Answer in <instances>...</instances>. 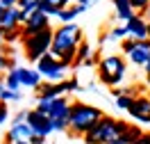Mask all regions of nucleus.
I'll use <instances>...</instances> for the list:
<instances>
[{
  "label": "nucleus",
  "instance_id": "obj_8",
  "mask_svg": "<svg viewBox=\"0 0 150 144\" xmlns=\"http://www.w3.org/2000/svg\"><path fill=\"white\" fill-rule=\"evenodd\" d=\"M127 115L139 124H150V94L134 96L132 105L127 107Z\"/></svg>",
  "mask_w": 150,
  "mask_h": 144
},
{
  "label": "nucleus",
  "instance_id": "obj_28",
  "mask_svg": "<svg viewBox=\"0 0 150 144\" xmlns=\"http://www.w3.org/2000/svg\"><path fill=\"white\" fill-rule=\"evenodd\" d=\"M7 119H9V107H7V103H2V101H0V126L5 124Z\"/></svg>",
  "mask_w": 150,
  "mask_h": 144
},
{
  "label": "nucleus",
  "instance_id": "obj_27",
  "mask_svg": "<svg viewBox=\"0 0 150 144\" xmlns=\"http://www.w3.org/2000/svg\"><path fill=\"white\" fill-rule=\"evenodd\" d=\"M132 48H134V39H130V37H127V39H123L121 50L125 53V55H130V53H132Z\"/></svg>",
  "mask_w": 150,
  "mask_h": 144
},
{
  "label": "nucleus",
  "instance_id": "obj_32",
  "mask_svg": "<svg viewBox=\"0 0 150 144\" xmlns=\"http://www.w3.org/2000/svg\"><path fill=\"white\" fill-rule=\"evenodd\" d=\"M30 144H46V137H39V135H34V137L30 140Z\"/></svg>",
  "mask_w": 150,
  "mask_h": 144
},
{
  "label": "nucleus",
  "instance_id": "obj_4",
  "mask_svg": "<svg viewBox=\"0 0 150 144\" xmlns=\"http://www.w3.org/2000/svg\"><path fill=\"white\" fill-rule=\"evenodd\" d=\"M52 34H55V30H52V28H46V30H41V32H37V34H32V37H25V39H23L25 57H28L30 62H34V64H37L46 53H50Z\"/></svg>",
  "mask_w": 150,
  "mask_h": 144
},
{
  "label": "nucleus",
  "instance_id": "obj_3",
  "mask_svg": "<svg viewBox=\"0 0 150 144\" xmlns=\"http://www.w3.org/2000/svg\"><path fill=\"white\" fill-rule=\"evenodd\" d=\"M103 117H105V112L100 107L89 105V103H73L71 105V128L68 130L73 135H82L84 137Z\"/></svg>",
  "mask_w": 150,
  "mask_h": 144
},
{
  "label": "nucleus",
  "instance_id": "obj_23",
  "mask_svg": "<svg viewBox=\"0 0 150 144\" xmlns=\"http://www.w3.org/2000/svg\"><path fill=\"white\" fill-rule=\"evenodd\" d=\"M39 11H43L46 16H57V14H59V7L52 5V2H41V5H39Z\"/></svg>",
  "mask_w": 150,
  "mask_h": 144
},
{
  "label": "nucleus",
  "instance_id": "obj_39",
  "mask_svg": "<svg viewBox=\"0 0 150 144\" xmlns=\"http://www.w3.org/2000/svg\"><path fill=\"white\" fill-rule=\"evenodd\" d=\"M148 39H150V23H148Z\"/></svg>",
  "mask_w": 150,
  "mask_h": 144
},
{
  "label": "nucleus",
  "instance_id": "obj_10",
  "mask_svg": "<svg viewBox=\"0 0 150 144\" xmlns=\"http://www.w3.org/2000/svg\"><path fill=\"white\" fill-rule=\"evenodd\" d=\"M46 28H50V16H46L43 11L37 9L25 21V25H23V39L32 37V34H37V32H41V30H46ZM23 39H21V41H23Z\"/></svg>",
  "mask_w": 150,
  "mask_h": 144
},
{
  "label": "nucleus",
  "instance_id": "obj_11",
  "mask_svg": "<svg viewBox=\"0 0 150 144\" xmlns=\"http://www.w3.org/2000/svg\"><path fill=\"white\" fill-rule=\"evenodd\" d=\"M125 28H127V37L134 39V41L148 39V21L143 19L141 14H134V16L125 23Z\"/></svg>",
  "mask_w": 150,
  "mask_h": 144
},
{
  "label": "nucleus",
  "instance_id": "obj_20",
  "mask_svg": "<svg viewBox=\"0 0 150 144\" xmlns=\"http://www.w3.org/2000/svg\"><path fill=\"white\" fill-rule=\"evenodd\" d=\"M14 67H16V64H14V62L7 57V53L0 48V76H2V73H7V71H11Z\"/></svg>",
  "mask_w": 150,
  "mask_h": 144
},
{
  "label": "nucleus",
  "instance_id": "obj_9",
  "mask_svg": "<svg viewBox=\"0 0 150 144\" xmlns=\"http://www.w3.org/2000/svg\"><path fill=\"white\" fill-rule=\"evenodd\" d=\"M32 128V133L39 135V137H48V135L52 133V121H50V117L41 115L37 107L34 110H28V119H25Z\"/></svg>",
  "mask_w": 150,
  "mask_h": 144
},
{
  "label": "nucleus",
  "instance_id": "obj_38",
  "mask_svg": "<svg viewBox=\"0 0 150 144\" xmlns=\"http://www.w3.org/2000/svg\"><path fill=\"white\" fill-rule=\"evenodd\" d=\"M112 144H125V142H123L121 137H118V140H116V142H112Z\"/></svg>",
  "mask_w": 150,
  "mask_h": 144
},
{
  "label": "nucleus",
  "instance_id": "obj_13",
  "mask_svg": "<svg viewBox=\"0 0 150 144\" xmlns=\"http://www.w3.org/2000/svg\"><path fill=\"white\" fill-rule=\"evenodd\" d=\"M134 67H146V62L150 59V39H143V41H134V48L127 55Z\"/></svg>",
  "mask_w": 150,
  "mask_h": 144
},
{
  "label": "nucleus",
  "instance_id": "obj_14",
  "mask_svg": "<svg viewBox=\"0 0 150 144\" xmlns=\"http://www.w3.org/2000/svg\"><path fill=\"white\" fill-rule=\"evenodd\" d=\"M16 71H18V78H21V85L23 87H30V89H39L41 87V73L37 69L16 67Z\"/></svg>",
  "mask_w": 150,
  "mask_h": 144
},
{
  "label": "nucleus",
  "instance_id": "obj_35",
  "mask_svg": "<svg viewBox=\"0 0 150 144\" xmlns=\"http://www.w3.org/2000/svg\"><path fill=\"white\" fill-rule=\"evenodd\" d=\"M75 2H77V5H84V7H89V5L93 2V0H75Z\"/></svg>",
  "mask_w": 150,
  "mask_h": 144
},
{
  "label": "nucleus",
  "instance_id": "obj_19",
  "mask_svg": "<svg viewBox=\"0 0 150 144\" xmlns=\"http://www.w3.org/2000/svg\"><path fill=\"white\" fill-rule=\"evenodd\" d=\"M5 87L7 89H11V92H21V78H18V71H16V67L11 69V71H7V76H5Z\"/></svg>",
  "mask_w": 150,
  "mask_h": 144
},
{
  "label": "nucleus",
  "instance_id": "obj_15",
  "mask_svg": "<svg viewBox=\"0 0 150 144\" xmlns=\"http://www.w3.org/2000/svg\"><path fill=\"white\" fill-rule=\"evenodd\" d=\"M0 28L5 32H11V30H18L21 28V21H18V7L14 9H5L2 16H0Z\"/></svg>",
  "mask_w": 150,
  "mask_h": 144
},
{
  "label": "nucleus",
  "instance_id": "obj_17",
  "mask_svg": "<svg viewBox=\"0 0 150 144\" xmlns=\"http://www.w3.org/2000/svg\"><path fill=\"white\" fill-rule=\"evenodd\" d=\"M112 2H114V7H116V16H118L121 21L127 23V21L134 16V9H132L130 0H112Z\"/></svg>",
  "mask_w": 150,
  "mask_h": 144
},
{
  "label": "nucleus",
  "instance_id": "obj_22",
  "mask_svg": "<svg viewBox=\"0 0 150 144\" xmlns=\"http://www.w3.org/2000/svg\"><path fill=\"white\" fill-rule=\"evenodd\" d=\"M18 98H21V92H11L7 87H5V92L0 94V101H2V103H14V101H18Z\"/></svg>",
  "mask_w": 150,
  "mask_h": 144
},
{
  "label": "nucleus",
  "instance_id": "obj_37",
  "mask_svg": "<svg viewBox=\"0 0 150 144\" xmlns=\"http://www.w3.org/2000/svg\"><path fill=\"white\" fill-rule=\"evenodd\" d=\"M2 41H5V30L0 28V44H2Z\"/></svg>",
  "mask_w": 150,
  "mask_h": 144
},
{
  "label": "nucleus",
  "instance_id": "obj_29",
  "mask_svg": "<svg viewBox=\"0 0 150 144\" xmlns=\"http://www.w3.org/2000/svg\"><path fill=\"white\" fill-rule=\"evenodd\" d=\"M0 7L2 9H14V7H18V0H0Z\"/></svg>",
  "mask_w": 150,
  "mask_h": 144
},
{
  "label": "nucleus",
  "instance_id": "obj_7",
  "mask_svg": "<svg viewBox=\"0 0 150 144\" xmlns=\"http://www.w3.org/2000/svg\"><path fill=\"white\" fill-rule=\"evenodd\" d=\"M77 87H80L77 80H75V78H68L64 82H46V85H41L37 89V94L46 96V98H59V96H66L68 92H73Z\"/></svg>",
  "mask_w": 150,
  "mask_h": 144
},
{
  "label": "nucleus",
  "instance_id": "obj_25",
  "mask_svg": "<svg viewBox=\"0 0 150 144\" xmlns=\"http://www.w3.org/2000/svg\"><path fill=\"white\" fill-rule=\"evenodd\" d=\"M109 39H127V28H125V25H116V28H112Z\"/></svg>",
  "mask_w": 150,
  "mask_h": 144
},
{
  "label": "nucleus",
  "instance_id": "obj_24",
  "mask_svg": "<svg viewBox=\"0 0 150 144\" xmlns=\"http://www.w3.org/2000/svg\"><path fill=\"white\" fill-rule=\"evenodd\" d=\"M132 101H134V96L121 94V96H116V107H121V110H125V112H127V107L132 105Z\"/></svg>",
  "mask_w": 150,
  "mask_h": 144
},
{
  "label": "nucleus",
  "instance_id": "obj_31",
  "mask_svg": "<svg viewBox=\"0 0 150 144\" xmlns=\"http://www.w3.org/2000/svg\"><path fill=\"white\" fill-rule=\"evenodd\" d=\"M25 119H28V112H18V115L14 117V121H11V124H23Z\"/></svg>",
  "mask_w": 150,
  "mask_h": 144
},
{
  "label": "nucleus",
  "instance_id": "obj_12",
  "mask_svg": "<svg viewBox=\"0 0 150 144\" xmlns=\"http://www.w3.org/2000/svg\"><path fill=\"white\" fill-rule=\"evenodd\" d=\"M32 137H34V133H32V128H30L28 121H23V124H11V128L7 130V135H5V144L30 142Z\"/></svg>",
  "mask_w": 150,
  "mask_h": 144
},
{
  "label": "nucleus",
  "instance_id": "obj_40",
  "mask_svg": "<svg viewBox=\"0 0 150 144\" xmlns=\"http://www.w3.org/2000/svg\"><path fill=\"white\" fill-rule=\"evenodd\" d=\"M16 144H30V142H16Z\"/></svg>",
  "mask_w": 150,
  "mask_h": 144
},
{
  "label": "nucleus",
  "instance_id": "obj_16",
  "mask_svg": "<svg viewBox=\"0 0 150 144\" xmlns=\"http://www.w3.org/2000/svg\"><path fill=\"white\" fill-rule=\"evenodd\" d=\"M82 11H86V7L84 5H68V7H64V9H59V14H57V19L62 21V23H73Z\"/></svg>",
  "mask_w": 150,
  "mask_h": 144
},
{
  "label": "nucleus",
  "instance_id": "obj_30",
  "mask_svg": "<svg viewBox=\"0 0 150 144\" xmlns=\"http://www.w3.org/2000/svg\"><path fill=\"white\" fill-rule=\"evenodd\" d=\"M134 144H150V130H143V133H141V137H139Z\"/></svg>",
  "mask_w": 150,
  "mask_h": 144
},
{
  "label": "nucleus",
  "instance_id": "obj_5",
  "mask_svg": "<svg viewBox=\"0 0 150 144\" xmlns=\"http://www.w3.org/2000/svg\"><path fill=\"white\" fill-rule=\"evenodd\" d=\"M125 59L121 55H107L98 62V78L103 80L105 85H121V80L125 78Z\"/></svg>",
  "mask_w": 150,
  "mask_h": 144
},
{
  "label": "nucleus",
  "instance_id": "obj_36",
  "mask_svg": "<svg viewBox=\"0 0 150 144\" xmlns=\"http://www.w3.org/2000/svg\"><path fill=\"white\" fill-rule=\"evenodd\" d=\"M5 92V76H0V94Z\"/></svg>",
  "mask_w": 150,
  "mask_h": 144
},
{
  "label": "nucleus",
  "instance_id": "obj_6",
  "mask_svg": "<svg viewBox=\"0 0 150 144\" xmlns=\"http://www.w3.org/2000/svg\"><path fill=\"white\" fill-rule=\"evenodd\" d=\"M37 71L41 73V78H46L48 82H64V80H68L66 78L68 67H66L62 59H57L52 53H46L37 62Z\"/></svg>",
  "mask_w": 150,
  "mask_h": 144
},
{
  "label": "nucleus",
  "instance_id": "obj_18",
  "mask_svg": "<svg viewBox=\"0 0 150 144\" xmlns=\"http://www.w3.org/2000/svg\"><path fill=\"white\" fill-rule=\"evenodd\" d=\"M91 55H93V50H91V46H89V44H86V41H82V44H80V46H77V53H75V64L73 67H82V64H84L86 59L91 57Z\"/></svg>",
  "mask_w": 150,
  "mask_h": 144
},
{
  "label": "nucleus",
  "instance_id": "obj_41",
  "mask_svg": "<svg viewBox=\"0 0 150 144\" xmlns=\"http://www.w3.org/2000/svg\"><path fill=\"white\" fill-rule=\"evenodd\" d=\"M2 11H5V9H2V7H0V16H2Z\"/></svg>",
  "mask_w": 150,
  "mask_h": 144
},
{
  "label": "nucleus",
  "instance_id": "obj_2",
  "mask_svg": "<svg viewBox=\"0 0 150 144\" xmlns=\"http://www.w3.org/2000/svg\"><path fill=\"white\" fill-rule=\"evenodd\" d=\"M127 126H130L127 121H121V119H114V117L105 115L103 119L84 135V142L86 144H112L127 130Z\"/></svg>",
  "mask_w": 150,
  "mask_h": 144
},
{
  "label": "nucleus",
  "instance_id": "obj_34",
  "mask_svg": "<svg viewBox=\"0 0 150 144\" xmlns=\"http://www.w3.org/2000/svg\"><path fill=\"white\" fill-rule=\"evenodd\" d=\"M143 69H146V80H148V85H150V59L146 62V67H143Z\"/></svg>",
  "mask_w": 150,
  "mask_h": 144
},
{
  "label": "nucleus",
  "instance_id": "obj_1",
  "mask_svg": "<svg viewBox=\"0 0 150 144\" xmlns=\"http://www.w3.org/2000/svg\"><path fill=\"white\" fill-rule=\"evenodd\" d=\"M82 41H84V37H82V28L80 25H75V23H62V28H57L55 34H52L50 53L57 59H62L66 67H73L77 46Z\"/></svg>",
  "mask_w": 150,
  "mask_h": 144
},
{
  "label": "nucleus",
  "instance_id": "obj_33",
  "mask_svg": "<svg viewBox=\"0 0 150 144\" xmlns=\"http://www.w3.org/2000/svg\"><path fill=\"white\" fill-rule=\"evenodd\" d=\"M141 16H143V19H146V21L150 23V5H148V7H146L143 11H141Z\"/></svg>",
  "mask_w": 150,
  "mask_h": 144
},
{
  "label": "nucleus",
  "instance_id": "obj_21",
  "mask_svg": "<svg viewBox=\"0 0 150 144\" xmlns=\"http://www.w3.org/2000/svg\"><path fill=\"white\" fill-rule=\"evenodd\" d=\"M39 5H41V0H18V9L28 11V14L37 11V9H39Z\"/></svg>",
  "mask_w": 150,
  "mask_h": 144
},
{
  "label": "nucleus",
  "instance_id": "obj_26",
  "mask_svg": "<svg viewBox=\"0 0 150 144\" xmlns=\"http://www.w3.org/2000/svg\"><path fill=\"white\" fill-rule=\"evenodd\" d=\"M130 2H132V9H137L139 14H141V11H143V9H146V7L150 5V0H130Z\"/></svg>",
  "mask_w": 150,
  "mask_h": 144
}]
</instances>
